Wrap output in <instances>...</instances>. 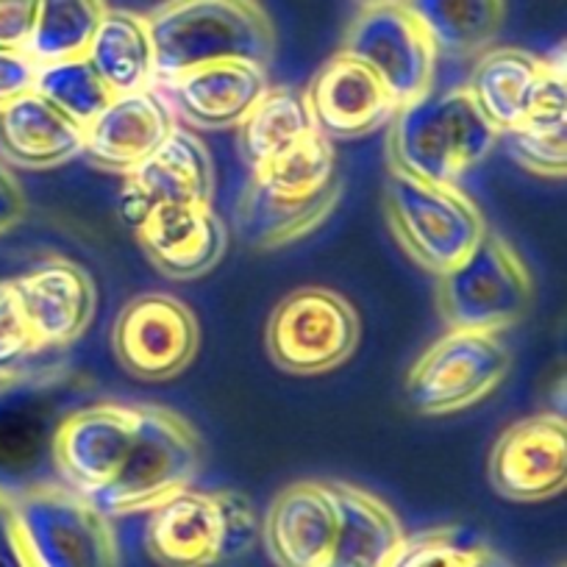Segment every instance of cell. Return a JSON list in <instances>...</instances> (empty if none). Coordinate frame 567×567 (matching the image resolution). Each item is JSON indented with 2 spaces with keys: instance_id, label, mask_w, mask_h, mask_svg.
Returning <instances> with one entry per match:
<instances>
[{
  "instance_id": "obj_1",
  "label": "cell",
  "mask_w": 567,
  "mask_h": 567,
  "mask_svg": "<svg viewBox=\"0 0 567 567\" xmlns=\"http://www.w3.org/2000/svg\"><path fill=\"white\" fill-rule=\"evenodd\" d=\"M154 84L215 62H254L270 68L276 25L259 0H165L151 14Z\"/></svg>"
},
{
  "instance_id": "obj_2",
  "label": "cell",
  "mask_w": 567,
  "mask_h": 567,
  "mask_svg": "<svg viewBox=\"0 0 567 567\" xmlns=\"http://www.w3.org/2000/svg\"><path fill=\"white\" fill-rule=\"evenodd\" d=\"M501 142L465 86L429 90L390 120V165L432 184H460Z\"/></svg>"
},
{
  "instance_id": "obj_3",
  "label": "cell",
  "mask_w": 567,
  "mask_h": 567,
  "mask_svg": "<svg viewBox=\"0 0 567 567\" xmlns=\"http://www.w3.org/2000/svg\"><path fill=\"white\" fill-rule=\"evenodd\" d=\"M256 537L254 504L234 489H178L145 520V550L162 567L223 565L248 554Z\"/></svg>"
},
{
  "instance_id": "obj_4",
  "label": "cell",
  "mask_w": 567,
  "mask_h": 567,
  "mask_svg": "<svg viewBox=\"0 0 567 567\" xmlns=\"http://www.w3.org/2000/svg\"><path fill=\"white\" fill-rule=\"evenodd\" d=\"M200 467V440L178 412L156 403L136 406V432L117 476L90 498L106 517L151 512L187 489Z\"/></svg>"
},
{
  "instance_id": "obj_5",
  "label": "cell",
  "mask_w": 567,
  "mask_h": 567,
  "mask_svg": "<svg viewBox=\"0 0 567 567\" xmlns=\"http://www.w3.org/2000/svg\"><path fill=\"white\" fill-rule=\"evenodd\" d=\"M386 220L401 248L423 270L443 276L487 234L482 209L456 184H432L390 167Z\"/></svg>"
},
{
  "instance_id": "obj_6",
  "label": "cell",
  "mask_w": 567,
  "mask_h": 567,
  "mask_svg": "<svg viewBox=\"0 0 567 567\" xmlns=\"http://www.w3.org/2000/svg\"><path fill=\"white\" fill-rule=\"evenodd\" d=\"M12 509L31 567H120L112 517L68 484L14 489Z\"/></svg>"
},
{
  "instance_id": "obj_7",
  "label": "cell",
  "mask_w": 567,
  "mask_h": 567,
  "mask_svg": "<svg viewBox=\"0 0 567 567\" xmlns=\"http://www.w3.org/2000/svg\"><path fill=\"white\" fill-rule=\"evenodd\" d=\"M534 278L515 245L487 231L476 248L437 276V307L449 329L501 334L528 315Z\"/></svg>"
},
{
  "instance_id": "obj_8",
  "label": "cell",
  "mask_w": 567,
  "mask_h": 567,
  "mask_svg": "<svg viewBox=\"0 0 567 567\" xmlns=\"http://www.w3.org/2000/svg\"><path fill=\"white\" fill-rule=\"evenodd\" d=\"M509 364L501 334L449 329L420 353L403 390L414 412L443 417L484 401L506 379Z\"/></svg>"
},
{
  "instance_id": "obj_9",
  "label": "cell",
  "mask_w": 567,
  "mask_h": 567,
  "mask_svg": "<svg viewBox=\"0 0 567 567\" xmlns=\"http://www.w3.org/2000/svg\"><path fill=\"white\" fill-rule=\"evenodd\" d=\"M362 323L346 296L326 287L290 292L267 320L270 359L292 375L331 373L357 353Z\"/></svg>"
},
{
  "instance_id": "obj_10",
  "label": "cell",
  "mask_w": 567,
  "mask_h": 567,
  "mask_svg": "<svg viewBox=\"0 0 567 567\" xmlns=\"http://www.w3.org/2000/svg\"><path fill=\"white\" fill-rule=\"evenodd\" d=\"M342 53L362 62L395 106L417 101L437 81V48L401 3L364 7L348 29Z\"/></svg>"
},
{
  "instance_id": "obj_11",
  "label": "cell",
  "mask_w": 567,
  "mask_h": 567,
  "mask_svg": "<svg viewBox=\"0 0 567 567\" xmlns=\"http://www.w3.org/2000/svg\"><path fill=\"white\" fill-rule=\"evenodd\" d=\"M200 329L193 309L165 292H148L120 309L112 351L120 368L142 381L182 375L198 353Z\"/></svg>"
},
{
  "instance_id": "obj_12",
  "label": "cell",
  "mask_w": 567,
  "mask_h": 567,
  "mask_svg": "<svg viewBox=\"0 0 567 567\" xmlns=\"http://www.w3.org/2000/svg\"><path fill=\"white\" fill-rule=\"evenodd\" d=\"M136 432V406L92 403L59 420L51 440L59 482L95 498L123 465Z\"/></svg>"
},
{
  "instance_id": "obj_13",
  "label": "cell",
  "mask_w": 567,
  "mask_h": 567,
  "mask_svg": "<svg viewBox=\"0 0 567 567\" xmlns=\"http://www.w3.org/2000/svg\"><path fill=\"white\" fill-rule=\"evenodd\" d=\"M215 162L193 128L176 125L148 159L125 176L120 215L131 228L159 206L215 204Z\"/></svg>"
},
{
  "instance_id": "obj_14",
  "label": "cell",
  "mask_w": 567,
  "mask_h": 567,
  "mask_svg": "<svg viewBox=\"0 0 567 567\" xmlns=\"http://www.w3.org/2000/svg\"><path fill=\"white\" fill-rule=\"evenodd\" d=\"M489 484L501 498H554L567 484V425L559 414H534L506 429L489 454Z\"/></svg>"
},
{
  "instance_id": "obj_15",
  "label": "cell",
  "mask_w": 567,
  "mask_h": 567,
  "mask_svg": "<svg viewBox=\"0 0 567 567\" xmlns=\"http://www.w3.org/2000/svg\"><path fill=\"white\" fill-rule=\"evenodd\" d=\"M178 125L159 86L114 95L112 103L84 125V154L106 173L128 176L148 159Z\"/></svg>"
},
{
  "instance_id": "obj_16",
  "label": "cell",
  "mask_w": 567,
  "mask_h": 567,
  "mask_svg": "<svg viewBox=\"0 0 567 567\" xmlns=\"http://www.w3.org/2000/svg\"><path fill=\"white\" fill-rule=\"evenodd\" d=\"M12 284L42 351L73 346L95 320V281L75 261L51 259Z\"/></svg>"
},
{
  "instance_id": "obj_17",
  "label": "cell",
  "mask_w": 567,
  "mask_h": 567,
  "mask_svg": "<svg viewBox=\"0 0 567 567\" xmlns=\"http://www.w3.org/2000/svg\"><path fill=\"white\" fill-rule=\"evenodd\" d=\"M307 106L315 131L329 140H357L390 125L395 101L381 81L348 53H337L309 81Z\"/></svg>"
},
{
  "instance_id": "obj_18",
  "label": "cell",
  "mask_w": 567,
  "mask_h": 567,
  "mask_svg": "<svg viewBox=\"0 0 567 567\" xmlns=\"http://www.w3.org/2000/svg\"><path fill=\"white\" fill-rule=\"evenodd\" d=\"M156 86L187 128L226 131L243 123L245 114L270 90V79L261 64L215 62Z\"/></svg>"
},
{
  "instance_id": "obj_19",
  "label": "cell",
  "mask_w": 567,
  "mask_h": 567,
  "mask_svg": "<svg viewBox=\"0 0 567 567\" xmlns=\"http://www.w3.org/2000/svg\"><path fill=\"white\" fill-rule=\"evenodd\" d=\"M134 231L151 265L178 281L215 270L228 248V228L215 204L159 206Z\"/></svg>"
},
{
  "instance_id": "obj_20",
  "label": "cell",
  "mask_w": 567,
  "mask_h": 567,
  "mask_svg": "<svg viewBox=\"0 0 567 567\" xmlns=\"http://www.w3.org/2000/svg\"><path fill=\"white\" fill-rule=\"evenodd\" d=\"M259 532L278 567H326L337 537V504L329 482H298L281 489Z\"/></svg>"
},
{
  "instance_id": "obj_21",
  "label": "cell",
  "mask_w": 567,
  "mask_h": 567,
  "mask_svg": "<svg viewBox=\"0 0 567 567\" xmlns=\"http://www.w3.org/2000/svg\"><path fill=\"white\" fill-rule=\"evenodd\" d=\"M0 154L25 171H51L84 154V125L53 106L40 92L0 109Z\"/></svg>"
},
{
  "instance_id": "obj_22",
  "label": "cell",
  "mask_w": 567,
  "mask_h": 567,
  "mask_svg": "<svg viewBox=\"0 0 567 567\" xmlns=\"http://www.w3.org/2000/svg\"><path fill=\"white\" fill-rule=\"evenodd\" d=\"M550 73V59L520 48H489L473 64L465 90L498 134L526 123Z\"/></svg>"
},
{
  "instance_id": "obj_23",
  "label": "cell",
  "mask_w": 567,
  "mask_h": 567,
  "mask_svg": "<svg viewBox=\"0 0 567 567\" xmlns=\"http://www.w3.org/2000/svg\"><path fill=\"white\" fill-rule=\"evenodd\" d=\"M337 504V537L326 567H390L403 543L395 512L368 489L329 482Z\"/></svg>"
},
{
  "instance_id": "obj_24",
  "label": "cell",
  "mask_w": 567,
  "mask_h": 567,
  "mask_svg": "<svg viewBox=\"0 0 567 567\" xmlns=\"http://www.w3.org/2000/svg\"><path fill=\"white\" fill-rule=\"evenodd\" d=\"M340 200V187L312 198H290L261 187L250 178L237 204V231L245 245L259 250L281 248L309 237L323 226Z\"/></svg>"
},
{
  "instance_id": "obj_25",
  "label": "cell",
  "mask_w": 567,
  "mask_h": 567,
  "mask_svg": "<svg viewBox=\"0 0 567 567\" xmlns=\"http://www.w3.org/2000/svg\"><path fill=\"white\" fill-rule=\"evenodd\" d=\"M440 59H478L504 29L506 0H401Z\"/></svg>"
},
{
  "instance_id": "obj_26",
  "label": "cell",
  "mask_w": 567,
  "mask_h": 567,
  "mask_svg": "<svg viewBox=\"0 0 567 567\" xmlns=\"http://www.w3.org/2000/svg\"><path fill=\"white\" fill-rule=\"evenodd\" d=\"M84 56L114 95L148 90L156 81L154 45L145 14L109 9Z\"/></svg>"
},
{
  "instance_id": "obj_27",
  "label": "cell",
  "mask_w": 567,
  "mask_h": 567,
  "mask_svg": "<svg viewBox=\"0 0 567 567\" xmlns=\"http://www.w3.org/2000/svg\"><path fill=\"white\" fill-rule=\"evenodd\" d=\"M509 156L543 178H561L567 173V86L565 64H550V75L537 106L526 123L501 134Z\"/></svg>"
},
{
  "instance_id": "obj_28",
  "label": "cell",
  "mask_w": 567,
  "mask_h": 567,
  "mask_svg": "<svg viewBox=\"0 0 567 567\" xmlns=\"http://www.w3.org/2000/svg\"><path fill=\"white\" fill-rule=\"evenodd\" d=\"M312 131L315 123L303 92L270 86L237 125L239 154L248 162L250 171H256V167L296 148L298 142Z\"/></svg>"
},
{
  "instance_id": "obj_29",
  "label": "cell",
  "mask_w": 567,
  "mask_h": 567,
  "mask_svg": "<svg viewBox=\"0 0 567 567\" xmlns=\"http://www.w3.org/2000/svg\"><path fill=\"white\" fill-rule=\"evenodd\" d=\"M106 12V0H37L34 34L25 51L40 64L84 56Z\"/></svg>"
},
{
  "instance_id": "obj_30",
  "label": "cell",
  "mask_w": 567,
  "mask_h": 567,
  "mask_svg": "<svg viewBox=\"0 0 567 567\" xmlns=\"http://www.w3.org/2000/svg\"><path fill=\"white\" fill-rule=\"evenodd\" d=\"M250 178L261 187L278 195H290V198H312V195L329 193V189L340 187L334 145L329 136L312 131L298 142L296 148L256 167Z\"/></svg>"
},
{
  "instance_id": "obj_31",
  "label": "cell",
  "mask_w": 567,
  "mask_h": 567,
  "mask_svg": "<svg viewBox=\"0 0 567 567\" xmlns=\"http://www.w3.org/2000/svg\"><path fill=\"white\" fill-rule=\"evenodd\" d=\"M34 92H40L45 101H51L53 106L62 109L81 125L92 123L114 97V92L103 84V79L86 62V56L40 64Z\"/></svg>"
},
{
  "instance_id": "obj_32",
  "label": "cell",
  "mask_w": 567,
  "mask_h": 567,
  "mask_svg": "<svg viewBox=\"0 0 567 567\" xmlns=\"http://www.w3.org/2000/svg\"><path fill=\"white\" fill-rule=\"evenodd\" d=\"M390 567H506V561L462 528H432L403 537Z\"/></svg>"
},
{
  "instance_id": "obj_33",
  "label": "cell",
  "mask_w": 567,
  "mask_h": 567,
  "mask_svg": "<svg viewBox=\"0 0 567 567\" xmlns=\"http://www.w3.org/2000/svg\"><path fill=\"white\" fill-rule=\"evenodd\" d=\"M37 353L42 348L25 320L14 284L0 281V384L18 381Z\"/></svg>"
},
{
  "instance_id": "obj_34",
  "label": "cell",
  "mask_w": 567,
  "mask_h": 567,
  "mask_svg": "<svg viewBox=\"0 0 567 567\" xmlns=\"http://www.w3.org/2000/svg\"><path fill=\"white\" fill-rule=\"evenodd\" d=\"M40 62L23 48H0V109L34 92Z\"/></svg>"
},
{
  "instance_id": "obj_35",
  "label": "cell",
  "mask_w": 567,
  "mask_h": 567,
  "mask_svg": "<svg viewBox=\"0 0 567 567\" xmlns=\"http://www.w3.org/2000/svg\"><path fill=\"white\" fill-rule=\"evenodd\" d=\"M37 23V0H0V48H29Z\"/></svg>"
},
{
  "instance_id": "obj_36",
  "label": "cell",
  "mask_w": 567,
  "mask_h": 567,
  "mask_svg": "<svg viewBox=\"0 0 567 567\" xmlns=\"http://www.w3.org/2000/svg\"><path fill=\"white\" fill-rule=\"evenodd\" d=\"M0 567H31L18 537L12 493L3 487H0Z\"/></svg>"
},
{
  "instance_id": "obj_37",
  "label": "cell",
  "mask_w": 567,
  "mask_h": 567,
  "mask_svg": "<svg viewBox=\"0 0 567 567\" xmlns=\"http://www.w3.org/2000/svg\"><path fill=\"white\" fill-rule=\"evenodd\" d=\"M25 217V193L9 165L0 162V234L12 231Z\"/></svg>"
},
{
  "instance_id": "obj_38",
  "label": "cell",
  "mask_w": 567,
  "mask_h": 567,
  "mask_svg": "<svg viewBox=\"0 0 567 567\" xmlns=\"http://www.w3.org/2000/svg\"><path fill=\"white\" fill-rule=\"evenodd\" d=\"M362 7H381V3H401V0H359Z\"/></svg>"
}]
</instances>
